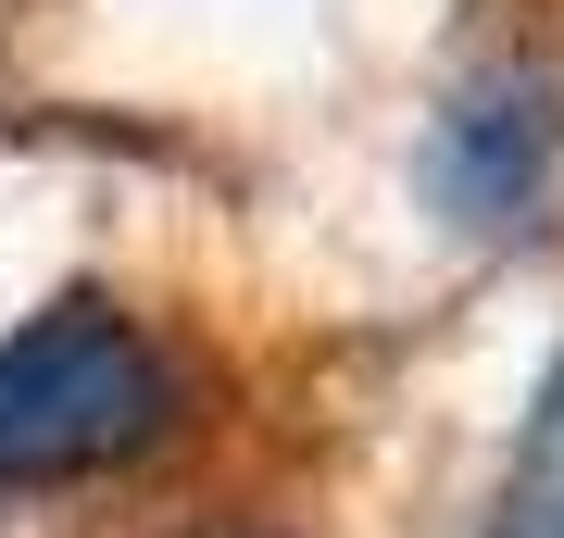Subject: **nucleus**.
<instances>
[{
    "label": "nucleus",
    "mask_w": 564,
    "mask_h": 538,
    "mask_svg": "<svg viewBox=\"0 0 564 538\" xmlns=\"http://www.w3.org/2000/svg\"><path fill=\"white\" fill-rule=\"evenodd\" d=\"M188 363L151 314H126L113 288H63L0 339V501L126 476L176 439Z\"/></svg>",
    "instance_id": "nucleus-1"
},
{
    "label": "nucleus",
    "mask_w": 564,
    "mask_h": 538,
    "mask_svg": "<svg viewBox=\"0 0 564 538\" xmlns=\"http://www.w3.org/2000/svg\"><path fill=\"white\" fill-rule=\"evenodd\" d=\"M489 538H564V363H552L540 414H527V439H514V476L489 501Z\"/></svg>",
    "instance_id": "nucleus-3"
},
{
    "label": "nucleus",
    "mask_w": 564,
    "mask_h": 538,
    "mask_svg": "<svg viewBox=\"0 0 564 538\" xmlns=\"http://www.w3.org/2000/svg\"><path fill=\"white\" fill-rule=\"evenodd\" d=\"M552 139H564L552 76H540V63H502V76H477V88L440 113V139H426V188H440L464 226H527L540 188H552Z\"/></svg>",
    "instance_id": "nucleus-2"
}]
</instances>
